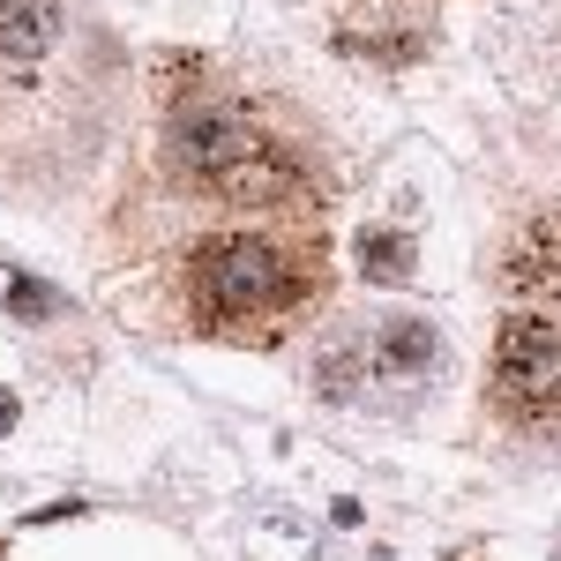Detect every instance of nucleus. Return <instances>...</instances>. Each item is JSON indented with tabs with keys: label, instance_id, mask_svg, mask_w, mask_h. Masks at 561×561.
Segmentation results:
<instances>
[{
	"label": "nucleus",
	"instance_id": "obj_4",
	"mask_svg": "<svg viewBox=\"0 0 561 561\" xmlns=\"http://www.w3.org/2000/svg\"><path fill=\"white\" fill-rule=\"evenodd\" d=\"M486 412L524 434H561V322L510 314L486 359Z\"/></svg>",
	"mask_w": 561,
	"mask_h": 561
},
{
	"label": "nucleus",
	"instance_id": "obj_7",
	"mask_svg": "<svg viewBox=\"0 0 561 561\" xmlns=\"http://www.w3.org/2000/svg\"><path fill=\"white\" fill-rule=\"evenodd\" d=\"M359 270H367V285H412V270H420V248H412V232H404V225H389V232H367V240H359Z\"/></svg>",
	"mask_w": 561,
	"mask_h": 561
},
{
	"label": "nucleus",
	"instance_id": "obj_2",
	"mask_svg": "<svg viewBox=\"0 0 561 561\" xmlns=\"http://www.w3.org/2000/svg\"><path fill=\"white\" fill-rule=\"evenodd\" d=\"M180 307L217 345H277L330 293V232L322 217H255L217 225L180 255Z\"/></svg>",
	"mask_w": 561,
	"mask_h": 561
},
{
	"label": "nucleus",
	"instance_id": "obj_3",
	"mask_svg": "<svg viewBox=\"0 0 561 561\" xmlns=\"http://www.w3.org/2000/svg\"><path fill=\"white\" fill-rule=\"evenodd\" d=\"M442 367H449V337L434 330L427 314H382L375 330H359V337H345V345L330 352L314 367V382L337 404H367V397H397V389L412 397Z\"/></svg>",
	"mask_w": 561,
	"mask_h": 561
},
{
	"label": "nucleus",
	"instance_id": "obj_1",
	"mask_svg": "<svg viewBox=\"0 0 561 561\" xmlns=\"http://www.w3.org/2000/svg\"><path fill=\"white\" fill-rule=\"evenodd\" d=\"M158 135H165V173L217 210L322 217L337 203L330 150L307 135L300 113L270 90L232 83L210 60L158 68Z\"/></svg>",
	"mask_w": 561,
	"mask_h": 561
},
{
	"label": "nucleus",
	"instance_id": "obj_5",
	"mask_svg": "<svg viewBox=\"0 0 561 561\" xmlns=\"http://www.w3.org/2000/svg\"><path fill=\"white\" fill-rule=\"evenodd\" d=\"M60 45V8L53 0H0V76H31Z\"/></svg>",
	"mask_w": 561,
	"mask_h": 561
},
{
	"label": "nucleus",
	"instance_id": "obj_9",
	"mask_svg": "<svg viewBox=\"0 0 561 561\" xmlns=\"http://www.w3.org/2000/svg\"><path fill=\"white\" fill-rule=\"evenodd\" d=\"M15 420H23V404H15V389H0V434L15 427Z\"/></svg>",
	"mask_w": 561,
	"mask_h": 561
},
{
	"label": "nucleus",
	"instance_id": "obj_6",
	"mask_svg": "<svg viewBox=\"0 0 561 561\" xmlns=\"http://www.w3.org/2000/svg\"><path fill=\"white\" fill-rule=\"evenodd\" d=\"M510 293L517 300H561V210L531 217L510 248Z\"/></svg>",
	"mask_w": 561,
	"mask_h": 561
},
{
	"label": "nucleus",
	"instance_id": "obj_8",
	"mask_svg": "<svg viewBox=\"0 0 561 561\" xmlns=\"http://www.w3.org/2000/svg\"><path fill=\"white\" fill-rule=\"evenodd\" d=\"M8 314H23V322H45V314H60V300L45 293L38 277H15V285H8Z\"/></svg>",
	"mask_w": 561,
	"mask_h": 561
}]
</instances>
